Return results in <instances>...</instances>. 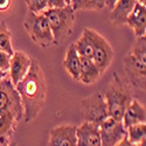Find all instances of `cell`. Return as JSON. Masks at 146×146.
<instances>
[{
    "label": "cell",
    "mask_w": 146,
    "mask_h": 146,
    "mask_svg": "<svg viewBox=\"0 0 146 146\" xmlns=\"http://www.w3.org/2000/svg\"><path fill=\"white\" fill-rule=\"evenodd\" d=\"M23 27L29 34V38L39 47L46 49V48H49L52 44H54L49 23L42 13L35 14L28 12L25 21H23Z\"/></svg>",
    "instance_id": "obj_5"
},
{
    "label": "cell",
    "mask_w": 146,
    "mask_h": 146,
    "mask_svg": "<svg viewBox=\"0 0 146 146\" xmlns=\"http://www.w3.org/2000/svg\"><path fill=\"white\" fill-rule=\"evenodd\" d=\"M137 4V0H117L111 9L110 20L116 26H123L126 23V19Z\"/></svg>",
    "instance_id": "obj_15"
},
{
    "label": "cell",
    "mask_w": 146,
    "mask_h": 146,
    "mask_svg": "<svg viewBox=\"0 0 146 146\" xmlns=\"http://www.w3.org/2000/svg\"><path fill=\"white\" fill-rule=\"evenodd\" d=\"M124 70L130 89L145 94L146 83V38L139 36L123 58Z\"/></svg>",
    "instance_id": "obj_2"
},
{
    "label": "cell",
    "mask_w": 146,
    "mask_h": 146,
    "mask_svg": "<svg viewBox=\"0 0 146 146\" xmlns=\"http://www.w3.org/2000/svg\"><path fill=\"white\" fill-rule=\"evenodd\" d=\"M116 3H117V0H105V7L109 9H112Z\"/></svg>",
    "instance_id": "obj_27"
},
{
    "label": "cell",
    "mask_w": 146,
    "mask_h": 146,
    "mask_svg": "<svg viewBox=\"0 0 146 146\" xmlns=\"http://www.w3.org/2000/svg\"><path fill=\"white\" fill-rule=\"evenodd\" d=\"M126 25L132 28L137 38L145 36L146 33V7L140 4H136L132 12L126 19Z\"/></svg>",
    "instance_id": "obj_13"
},
{
    "label": "cell",
    "mask_w": 146,
    "mask_h": 146,
    "mask_svg": "<svg viewBox=\"0 0 146 146\" xmlns=\"http://www.w3.org/2000/svg\"><path fill=\"white\" fill-rule=\"evenodd\" d=\"M72 11H102L105 8V0H71Z\"/></svg>",
    "instance_id": "obj_18"
},
{
    "label": "cell",
    "mask_w": 146,
    "mask_h": 146,
    "mask_svg": "<svg viewBox=\"0 0 146 146\" xmlns=\"http://www.w3.org/2000/svg\"><path fill=\"white\" fill-rule=\"evenodd\" d=\"M66 6L64 0H47V8H63Z\"/></svg>",
    "instance_id": "obj_24"
},
{
    "label": "cell",
    "mask_w": 146,
    "mask_h": 146,
    "mask_svg": "<svg viewBox=\"0 0 146 146\" xmlns=\"http://www.w3.org/2000/svg\"><path fill=\"white\" fill-rule=\"evenodd\" d=\"M80 60L81 57L76 52L75 44L71 43L66 52V56L63 60V67L66 71L75 81H78V76H80V64H81Z\"/></svg>",
    "instance_id": "obj_17"
},
{
    "label": "cell",
    "mask_w": 146,
    "mask_h": 146,
    "mask_svg": "<svg viewBox=\"0 0 146 146\" xmlns=\"http://www.w3.org/2000/svg\"><path fill=\"white\" fill-rule=\"evenodd\" d=\"M42 14L49 23L55 46L61 44L72 34L75 12L70 6H66L63 8H48L42 12Z\"/></svg>",
    "instance_id": "obj_4"
},
{
    "label": "cell",
    "mask_w": 146,
    "mask_h": 146,
    "mask_svg": "<svg viewBox=\"0 0 146 146\" xmlns=\"http://www.w3.org/2000/svg\"><path fill=\"white\" fill-rule=\"evenodd\" d=\"M12 0H0V12H6L11 7Z\"/></svg>",
    "instance_id": "obj_25"
},
{
    "label": "cell",
    "mask_w": 146,
    "mask_h": 146,
    "mask_svg": "<svg viewBox=\"0 0 146 146\" xmlns=\"http://www.w3.org/2000/svg\"><path fill=\"white\" fill-rule=\"evenodd\" d=\"M116 146H136V145H133L132 143H130V140L127 139V137H124Z\"/></svg>",
    "instance_id": "obj_26"
},
{
    "label": "cell",
    "mask_w": 146,
    "mask_h": 146,
    "mask_svg": "<svg viewBox=\"0 0 146 146\" xmlns=\"http://www.w3.org/2000/svg\"><path fill=\"white\" fill-rule=\"evenodd\" d=\"M0 50L9 54L11 56L14 54L13 47H12V34L5 20L0 21Z\"/></svg>",
    "instance_id": "obj_19"
},
{
    "label": "cell",
    "mask_w": 146,
    "mask_h": 146,
    "mask_svg": "<svg viewBox=\"0 0 146 146\" xmlns=\"http://www.w3.org/2000/svg\"><path fill=\"white\" fill-rule=\"evenodd\" d=\"M31 63L32 58L23 52H14V54L12 55L8 71L11 82L14 87L26 76L31 68Z\"/></svg>",
    "instance_id": "obj_11"
},
{
    "label": "cell",
    "mask_w": 146,
    "mask_h": 146,
    "mask_svg": "<svg viewBox=\"0 0 146 146\" xmlns=\"http://www.w3.org/2000/svg\"><path fill=\"white\" fill-rule=\"evenodd\" d=\"M64 1H66L67 6H70V3H71V0H64Z\"/></svg>",
    "instance_id": "obj_32"
},
{
    "label": "cell",
    "mask_w": 146,
    "mask_h": 146,
    "mask_svg": "<svg viewBox=\"0 0 146 146\" xmlns=\"http://www.w3.org/2000/svg\"><path fill=\"white\" fill-rule=\"evenodd\" d=\"M126 137L133 145H138L146 139V123L135 124L126 127Z\"/></svg>",
    "instance_id": "obj_20"
},
{
    "label": "cell",
    "mask_w": 146,
    "mask_h": 146,
    "mask_svg": "<svg viewBox=\"0 0 146 146\" xmlns=\"http://www.w3.org/2000/svg\"><path fill=\"white\" fill-rule=\"evenodd\" d=\"M76 52L80 55V57H88L91 58L92 57V53H94V48H92V43L90 41V39L88 38V35L86 33H82L81 38L74 43Z\"/></svg>",
    "instance_id": "obj_21"
},
{
    "label": "cell",
    "mask_w": 146,
    "mask_h": 146,
    "mask_svg": "<svg viewBox=\"0 0 146 146\" xmlns=\"http://www.w3.org/2000/svg\"><path fill=\"white\" fill-rule=\"evenodd\" d=\"M121 123H123L124 127H129L135 124H141L146 123V110L145 106L141 105L137 100L133 98L121 118Z\"/></svg>",
    "instance_id": "obj_14"
},
{
    "label": "cell",
    "mask_w": 146,
    "mask_h": 146,
    "mask_svg": "<svg viewBox=\"0 0 146 146\" xmlns=\"http://www.w3.org/2000/svg\"><path fill=\"white\" fill-rule=\"evenodd\" d=\"M80 76L78 81L83 84H94L102 76L100 69L94 63V61L88 57H81Z\"/></svg>",
    "instance_id": "obj_16"
},
{
    "label": "cell",
    "mask_w": 146,
    "mask_h": 146,
    "mask_svg": "<svg viewBox=\"0 0 146 146\" xmlns=\"http://www.w3.org/2000/svg\"><path fill=\"white\" fill-rule=\"evenodd\" d=\"M28 12L35 14H40L47 8V0H26Z\"/></svg>",
    "instance_id": "obj_22"
},
{
    "label": "cell",
    "mask_w": 146,
    "mask_h": 146,
    "mask_svg": "<svg viewBox=\"0 0 146 146\" xmlns=\"http://www.w3.org/2000/svg\"><path fill=\"white\" fill-rule=\"evenodd\" d=\"M11 55L5 53V52H1L0 50V69L3 71H8L9 69V63H11Z\"/></svg>",
    "instance_id": "obj_23"
},
{
    "label": "cell",
    "mask_w": 146,
    "mask_h": 146,
    "mask_svg": "<svg viewBox=\"0 0 146 146\" xmlns=\"http://www.w3.org/2000/svg\"><path fill=\"white\" fill-rule=\"evenodd\" d=\"M98 127L102 146H116L124 137H126V129L123 123L111 117L104 120Z\"/></svg>",
    "instance_id": "obj_9"
},
{
    "label": "cell",
    "mask_w": 146,
    "mask_h": 146,
    "mask_svg": "<svg viewBox=\"0 0 146 146\" xmlns=\"http://www.w3.org/2000/svg\"><path fill=\"white\" fill-rule=\"evenodd\" d=\"M15 89L21 100L23 120L31 123L42 111L47 98V81L36 58H32L28 72L15 86Z\"/></svg>",
    "instance_id": "obj_1"
},
{
    "label": "cell",
    "mask_w": 146,
    "mask_h": 146,
    "mask_svg": "<svg viewBox=\"0 0 146 146\" xmlns=\"http://www.w3.org/2000/svg\"><path fill=\"white\" fill-rule=\"evenodd\" d=\"M7 146H17V143H15V141H11Z\"/></svg>",
    "instance_id": "obj_31"
},
{
    "label": "cell",
    "mask_w": 146,
    "mask_h": 146,
    "mask_svg": "<svg viewBox=\"0 0 146 146\" xmlns=\"http://www.w3.org/2000/svg\"><path fill=\"white\" fill-rule=\"evenodd\" d=\"M76 146H102L100 127L87 121L76 129Z\"/></svg>",
    "instance_id": "obj_12"
},
{
    "label": "cell",
    "mask_w": 146,
    "mask_h": 146,
    "mask_svg": "<svg viewBox=\"0 0 146 146\" xmlns=\"http://www.w3.org/2000/svg\"><path fill=\"white\" fill-rule=\"evenodd\" d=\"M0 111L14 113L20 120L23 119V110L20 96L7 77L0 81Z\"/></svg>",
    "instance_id": "obj_8"
},
{
    "label": "cell",
    "mask_w": 146,
    "mask_h": 146,
    "mask_svg": "<svg viewBox=\"0 0 146 146\" xmlns=\"http://www.w3.org/2000/svg\"><path fill=\"white\" fill-rule=\"evenodd\" d=\"M104 100L108 106L109 116L111 118L121 121L126 108L133 100L131 89L115 74L104 90Z\"/></svg>",
    "instance_id": "obj_3"
},
{
    "label": "cell",
    "mask_w": 146,
    "mask_h": 146,
    "mask_svg": "<svg viewBox=\"0 0 146 146\" xmlns=\"http://www.w3.org/2000/svg\"><path fill=\"white\" fill-rule=\"evenodd\" d=\"M136 146H146V139L145 140H143L141 143H139L138 145H136Z\"/></svg>",
    "instance_id": "obj_29"
},
{
    "label": "cell",
    "mask_w": 146,
    "mask_h": 146,
    "mask_svg": "<svg viewBox=\"0 0 146 146\" xmlns=\"http://www.w3.org/2000/svg\"><path fill=\"white\" fill-rule=\"evenodd\" d=\"M137 3H138V4H140V5H144V6H145L146 0H137Z\"/></svg>",
    "instance_id": "obj_30"
},
{
    "label": "cell",
    "mask_w": 146,
    "mask_h": 146,
    "mask_svg": "<svg viewBox=\"0 0 146 146\" xmlns=\"http://www.w3.org/2000/svg\"><path fill=\"white\" fill-rule=\"evenodd\" d=\"M76 129L72 124L55 126L49 132L48 146H76Z\"/></svg>",
    "instance_id": "obj_10"
},
{
    "label": "cell",
    "mask_w": 146,
    "mask_h": 146,
    "mask_svg": "<svg viewBox=\"0 0 146 146\" xmlns=\"http://www.w3.org/2000/svg\"><path fill=\"white\" fill-rule=\"evenodd\" d=\"M81 116L83 121L91 123L96 126H100L110 117L103 94L96 92L83 98L81 102Z\"/></svg>",
    "instance_id": "obj_6"
},
{
    "label": "cell",
    "mask_w": 146,
    "mask_h": 146,
    "mask_svg": "<svg viewBox=\"0 0 146 146\" xmlns=\"http://www.w3.org/2000/svg\"><path fill=\"white\" fill-rule=\"evenodd\" d=\"M6 77H7V72H6V71H3L1 69H0V81L4 80V78H6Z\"/></svg>",
    "instance_id": "obj_28"
},
{
    "label": "cell",
    "mask_w": 146,
    "mask_h": 146,
    "mask_svg": "<svg viewBox=\"0 0 146 146\" xmlns=\"http://www.w3.org/2000/svg\"><path fill=\"white\" fill-rule=\"evenodd\" d=\"M83 32L88 35L94 48L91 60L100 69L101 74H104L106 69L111 66L113 60V49L109 41L91 28H84Z\"/></svg>",
    "instance_id": "obj_7"
}]
</instances>
